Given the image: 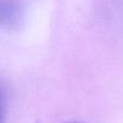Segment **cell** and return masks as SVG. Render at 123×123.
I'll return each mask as SVG.
<instances>
[{"label": "cell", "mask_w": 123, "mask_h": 123, "mask_svg": "<svg viewBox=\"0 0 123 123\" xmlns=\"http://www.w3.org/2000/svg\"><path fill=\"white\" fill-rule=\"evenodd\" d=\"M23 18L21 0H1V24L6 29H14Z\"/></svg>", "instance_id": "obj_1"}, {"label": "cell", "mask_w": 123, "mask_h": 123, "mask_svg": "<svg viewBox=\"0 0 123 123\" xmlns=\"http://www.w3.org/2000/svg\"><path fill=\"white\" fill-rule=\"evenodd\" d=\"M67 123H83V122H80V121H70V122H67Z\"/></svg>", "instance_id": "obj_2"}]
</instances>
